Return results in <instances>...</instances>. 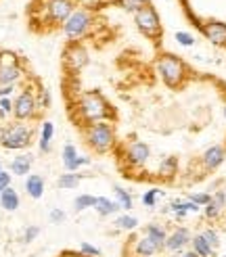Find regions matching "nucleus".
Returning <instances> with one entry per match:
<instances>
[{"mask_svg":"<svg viewBox=\"0 0 226 257\" xmlns=\"http://www.w3.org/2000/svg\"><path fill=\"white\" fill-rule=\"evenodd\" d=\"M138 217L136 215H130V213H124V215H118L116 220H113V226H116L118 230H122V232H132V230L138 228Z\"/></svg>","mask_w":226,"mask_h":257,"instance_id":"26","label":"nucleus"},{"mask_svg":"<svg viewBox=\"0 0 226 257\" xmlns=\"http://www.w3.org/2000/svg\"><path fill=\"white\" fill-rule=\"evenodd\" d=\"M143 232L149 236V238H153L157 245L166 251V238H168V232H166V228H163L161 224H155V222H151V224H147L145 226V230Z\"/></svg>","mask_w":226,"mask_h":257,"instance_id":"24","label":"nucleus"},{"mask_svg":"<svg viewBox=\"0 0 226 257\" xmlns=\"http://www.w3.org/2000/svg\"><path fill=\"white\" fill-rule=\"evenodd\" d=\"M25 67L21 65H11V67H0V84H15L19 86L25 80Z\"/></svg>","mask_w":226,"mask_h":257,"instance_id":"20","label":"nucleus"},{"mask_svg":"<svg viewBox=\"0 0 226 257\" xmlns=\"http://www.w3.org/2000/svg\"><path fill=\"white\" fill-rule=\"evenodd\" d=\"M224 159H226V149L222 145H213V147L205 149L203 155H201V163H203V168L207 172L218 170L220 165L224 163Z\"/></svg>","mask_w":226,"mask_h":257,"instance_id":"14","label":"nucleus"},{"mask_svg":"<svg viewBox=\"0 0 226 257\" xmlns=\"http://www.w3.org/2000/svg\"><path fill=\"white\" fill-rule=\"evenodd\" d=\"M118 5L124 11H130V13H138L141 9L149 7V0H118Z\"/></svg>","mask_w":226,"mask_h":257,"instance_id":"32","label":"nucleus"},{"mask_svg":"<svg viewBox=\"0 0 226 257\" xmlns=\"http://www.w3.org/2000/svg\"><path fill=\"white\" fill-rule=\"evenodd\" d=\"M53 138H55V123L44 119L40 123V136H38V149L40 153H50V147H53Z\"/></svg>","mask_w":226,"mask_h":257,"instance_id":"21","label":"nucleus"},{"mask_svg":"<svg viewBox=\"0 0 226 257\" xmlns=\"http://www.w3.org/2000/svg\"><path fill=\"white\" fill-rule=\"evenodd\" d=\"M63 65L69 75H78L88 65V50L80 42H67L63 48Z\"/></svg>","mask_w":226,"mask_h":257,"instance_id":"9","label":"nucleus"},{"mask_svg":"<svg viewBox=\"0 0 226 257\" xmlns=\"http://www.w3.org/2000/svg\"><path fill=\"white\" fill-rule=\"evenodd\" d=\"M44 190H46V184H44V178L40 174H30L25 176V192H28V197L38 201L44 197Z\"/></svg>","mask_w":226,"mask_h":257,"instance_id":"17","label":"nucleus"},{"mask_svg":"<svg viewBox=\"0 0 226 257\" xmlns=\"http://www.w3.org/2000/svg\"><path fill=\"white\" fill-rule=\"evenodd\" d=\"M19 205H21V197L13 186H9V188H5L3 192H0V207H3L5 211H17Z\"/></svg>","mask_w":226,"mask_h":257,"instance_id":"22","label":"nucleus"},{"mask_svg":"<svg viewBox=\"0 0 226 257\" xmlns=\"http://www.w3.org/2000/svg\"><path fill=\"white\" fill-rule=\"evenodd\" d=\"M180 257H199V255H197L193 249H184V251L180 253Z\"/></svg>","mask_w":226,"mask_h":257,"instance_id":"44","label":"nucleus"},{"mask_svg":"<svg viewBox=\"0 0 226 257\" xmlns=\"http://www.w3.org/2000/svg\"><path fill=\"white\" fill-rule=\"evenodd\" d=\"M17 90L15 84H0V98H9L13 96V92Z\"/></svg>","mask_w":226,"mask_h":257,"instance_id":"42","label":"nucleus"},{"mask_svg":"<svg viewBox=\"0 0 226 257\" xmlns=\"http://www.w3.org/2000/svg\"><path fill=\"white\" fill-rule=\"evenodd\" d=\"M174 38H176V42H178L180 46H193L195 44V38L188 32H176Z\"/></svg>","mask_w":226,"mask_h":257,"instance_id":"40","label":"nucleus"},{"mask_svg":"<svg viewBox=\"0 0 226 257\" xmlns=\"http://www.w3.org/2000/svg\"><path fill=\"white\" fill-rule=\"evenodd\" d=\"M224 119H226V105H224Z\"/></svg>","mask_w":226,"mask_h":257,"instance_id":"46","label":"nucleus"},{"mask_svg":"<svg viewBox=\"0 0 226 257\" xmlns=\"http://www.w3.org/2000/svg\"><path fill=\"white\" fill-rule=\"evenodd\" d=\"M92 209H96V213H98V215H103V217H111V215H116L122 207H120V203H118V201H113V199L96 197Z\"/></svg>","mask_w":226,"mask_h":257,"instance_id":"23","label":"nucleus"},{"mask_svg":"<svg viewBox=\"0 0 226 257\" xmlns=\"http://www.w3.org/2000/svg\"><path fill=\"white\" fill-rule=\"evenodd\" d=\"M69 115L78 125H86L94 121H109L113 117V109L98 90H88L80 94L78 100L69 102Z\"/></svg>","mask_w":226,"mask_h":257,"instance_id":"1","label":"nucleus"},{"mask_svg":"<svg viewBox=\"0 0 226 257\" xmlns=\"http://www.w3.org/2000/svg\"><path fill=\"white\" fill-rule=\"evenodd\" d=\"M149 157H151V149H149V145L141 143V140H134V143L126 145V149H124V159L130 168H143L149 161Z\"/></svg>","mask_w":226,"mask_h":257,"instance_id":"10","label":"nucleus"},{"mask_svg":"<svg viewBox=\"0 0 226 257\" xmlns=\"http://www.w3.org/2000/svg\"><path fill=\"white\" fill-rule=\"evenodd\" d=\"M134 23L149 40H159L161 38V21H159L157 11L151 5L141 9L138 13H134Z\"/></svg>","mask_w":226,"mask_h":257,"instance_id":"8","label":"nucleus"},{"mask_svg":"<svg viewBox=\"0 0 226 257\" xmlns=\"http://www.w3.org/2000/svg\"><path fill=\"white\" fill-rule=\"evenodd\" d=\"M176 170H178V159L176 157H163V161L159 165V174L163 178H172L176 174Z\"/></svg>","mask_w":226,"mask_h":257,"instance_id":"30","label":"nucleus"},{"mask_svg":"<svg viewBox=\"0 0 226 257\" xmlns=\"http://www.w3.org/2000/svg\"><path fill=\"white\" fill-rule=\"evenodd\" d=\"M186 199L193 201V203H197L199 207H205V205L211 201V195H209V192H191V195H188Z\"/></svg>","mask_w":226,"mask_h":257,"instance_id":"38","label":"nucleus"},{"mask_svg":"<svg viewBox=\"0 0 226 257\" xmlns=\"http://www.w3.org/2000/svg\"><path fill=\"white\" fill-rule=\"evenodd\" d=\"M38 115H40V111L36 105V90L28 84L21 88V92L13 100V117H15V121H32Z\"/></svg>","mask_w":226,"mask_h":257,"instance_id":"7","label":"nucleus"},{"mask_svg":"<svg viewBox=\"0 0 226 257\" xmlns=\"http://www.w3.org/2000/svg\"><path fill=\"white\" fill-rule=\"evenodd\" d=\"M50 222H53V224H63V222H65V211H63V209H59V207H55V209H50Z\"/></svg>","mask_w":226,"mask_h":257,"instance_id":"41","label":"nucleus"},{"mask_svg":"<svg viewBox=\"0 0 226 257\" xmlns=\"http://www.w3.org/2000/svg\"><path fill=\"white\" fill-rule=\"evenodd\" d=\"M201 234H203V238L209 242V247H211V249H216V251H218V247H220V234L216 232V230H213V228H205Z\"/></svg>","mask_w":226,"mask_h":257,"instance_id":"37","label":"nucleus"},{"mask_svg":"<svg viewBox=\"0 0 226 257\" xmlns=\"http://www.w3.org/2000/svg\"><path fill=\"white\" fill-rule=\"evenodd\" d=\"M161 195H163V192H161L159 188H151V190H147V192H145L141 201H143V205H145L147 209H153L155 205H157V199H159Z\"/></svg>","mask_w":226,"mask_h":257,"instance_id":"33","label":"nucleus"},{"mask_svg":"<svg viewBox=\"0 0 226 257\" xmlns=\"http://www.w3.org/2000/svg\"><path fill=\"white\" fill-rule=\"evenodd\" d=\"M92 28V15H90V11L84 9V7H78L73 13H71V17L63 23V36L67 38V42H80L82 38L88 36V32H90Z\"/></svg>","mask_w":226,"mask_h":257,"instance_id":"6","label":"nucleus"},{"mask_svg":"<svg viewBox=\"0 0 226 257\" xmlns=\"http://www.w3.org/2000/svg\"><path fill=\"white\" fill-rule=\"evenodd\" d=\"M34 125L25 121L0 123V147L7 151H23L32 145Z\"/></svg>","mask_w":226,"mask_h":257,"instance_id":"3","label":"nucleus"},{"mask_svg":"<svg viewBox=\"0 0 226 257\" xmlns=\"http://www.w3.org/2000/svg\"><path fill=\"white\" fill-rule=\"evenodd\" d=\"M82 134H84V140L86 145L90 147L94 153H105L116 149V130L109 121H94V123H86L82 125Z\"/></svg>","mask_w":226,"mask_h":257,"instance_id":"2","label":"nucleus"},{"mask_svg":"<svg viewBox=\"0 0 226 257\" xmlns=\"http://www.w3.org/2000/svg\"><path fill=\"white\" fill-rule=\"evenodd\" d=\"M38 234H40V226L32 224V226H28V228L23 230L21 240H23V242H32V240H36V238H38Z\"/></svg>","mask_w":226,"mask_h":257,"instance_id":"39","label":"nucleus"},{"mask_svg":"<svg viewBox=\"0 0 226 257\" xmlns=\"http://www.w3.org/2000/svg\"><path fill=\"white\" fill-rule=\"evenodd\" d=\"M11 186V174L9 172H0V192H3L5 188H9Z\"/></svg>","mask_w":226,"mask_h":257,"instance_id":"43","label":"nucleus"},{"mask_svg":"<svg viewBox=\"0 0 226 257\" xmlns=\"http://www.w3.org/2000/svg\"><path fill=\"white\" fill-rule=\"evenodd\" d=\"M168 207H170V213H174L178 220H184L186 213H199L201 211L199 205L193 203V201H188V199H174Z\"/></svg>","mask_w":226,"mask_h":257,"instance_id":"19","label":"nucleus"},{"mask_svg":"<svg viewBox=\"0 0 226 257\" xmlns=\"http://www.w3.org/2000/svg\"><path fill=\"white\" fill-rule=\"evenodd\" d=\"M222 257H226V255H222Z\"/></svg>","mask_w":226,"mask_h":257,"instance_id":"48","label":"nucleus"},{"mask_svg":"<svg viewBox=\"0 0 226 257\" xmlns=\"http://www.w3.org/2000/svg\"><path fill=\"white\" fill-rule=\"evenodd\" d=\"M161 251L163 249L157 245L153 238H149L147 234H143L141 238H136L134 245H132V255L134 257H157Z\"/></svg>","mask_w":226,"mask_h":257,"instance_id":"15","label":"nucleus"},{"mask_svg":"<svg viewBox=\"0 0 226 257\" xmlns=\"http://www.w3.org/2000/svg\"><path fill=\"white\" fill-rule=\"evenodd\" d=\"M59 257H82V255H80V251L78 253H75V251H65V253H61Z\"/></svg>","mask_w":226,"mask_h":257,"instance_id":"45","label":"nucleus"},{"mask_svg":"<svg viewBox=\"0 0 226 257\" xmlns=\"http://www.w3.org/2000/svg\"><path fill=\"white\" fill-rule=\"evenodd\" d=\"M80 255L82 257H100V255H103V251H100L98 247H94V245H90V242H88V240H82L80 242Z\"/></svg>","mask_w":226,"mask_h":257,"instance_id":"34","label":"nucleus"},{"mask_svg":"<svg viewBox=\"0 0 226 257\" xmlns=\"http://www.w3.org/2000/svg\"><path fill=\"white\" fill-rule=\"evenodd\" d=\"M42 23L50 28H63L71 13L78 9V0H42Z\"/></svg>","mask_w":226,"mask_h":257,"instance_id":"5","label":"nucleus"},{"mask_svg":"<svg viewBox=\"0 0 226 257\" xmlns=\"http://www.w3.org/2000/svg\"><path fill=\"white\" fill-rule=\"evenodd\" d=\"M13 117V98H0V121Z\"/></svg>","mask_w":226,"mask_h":257,"instance_id":"36","label":"nucleus"},{"mask_svg":"<svg viewBox=\"0 0 226 257\" xmlns=\"http://www.w3.org/2000/svg\"><path fill=\"white\" fill-rule=\"evenodd\" d=\"M94 201H96V197H92V195H80V197H75L73 199V209L75 211H86V209H90V207H94Z\"/></svg>","mask_w":226,"mask_h":257,"instance_id":"31","label":"nucleus"},{"mask_svg":"<svg viewBox=\"0 0 226 257\" xmlns=\"http://www.w3.org/2000/svg\"><path fill=\"white\" fill-rule=\"evenodd\" d=\"M0 172H3V161H0Z\"/></svg>","mask_w":226,"mask_h":257,"instance_id":"47","label":"nucleus"},{"mask_svg":"<svg viewBox=\"0 0 226 257\" xmlns=\"http://www.w3.org/2000/svg\"><path fill=\"white\" fill-rule=\"evenodd\" d=\"M191 238H193V234H191V230L188 228H174L172 232L168 234V238H166V251H170V253H182L188 245H191Z\"/></svg>","mask_w":226,"mask_h":257,"instance_id":"11","label":"nucleus"},{"mask_svg":"<svg viewBox=\"0 0 226 257\" xmlns=\"http://www.w3.org/2000/svg\"><path fill=\"white\" fill-rule=\"evenodd\" d=\"M224 209H226V190H216L211 195V201L203 207V215L207 220H218Z\"/></svg>","mask_w":226,"mask_h":257,"instance_id":"16","label":"nucleus"},{"mask_svg":"<svg viewBox=\"0 0 226 257\" xmlns=\"http://www.w3.org/2000/svg\"><path fill=\"white\" fill-rule=\"evenodd\" d=\"M113 195H116V201L120 203V207L124 209V211H130L132 207H134V201H132V195L126 188H122V186H113Z\"/></svg>","mask_w":226,"mask_h":257,"instance_id":"27","label":"nucleus"},{"mask_svg":"<svg viewBox=\"0 0 226 257\" xmlns=\"http://www.w3.org/2000/svg\"><path fill=\"white\" fill-rule=\"evenodd\" d=\"M34 165V155L32 153H21V155L11 159V174L13 176H30V170Z\"/></svg>","mask_w":226,"mask_h":257,"instance_id":"18","label":"nucleus"},{"mask_svg":"<svg viewBox=\"0 0 226 257\" xmlns=\"http://www.w3.org/2000/svg\"><path fill=\"white\" fill-rule=\"evenodd\" d=\"M36 105H38V111H46L50 109V92L44 88V86H38L36 88Z\"/></svg>","mask_w":226,"mask_h":257,"instance_id":"29","label":"nucleus"},{"mask_svg":"<svg viewBox=\"0 0 226 257\" xmlns=\"http://www.w3.org/2000/svg\"><path fill=\"white\" fill-rule=\"evenodd\" d=\"M191 249H193L199 257H216V249L209 247V242L203 238V234H201V232L191 238Z\"/></svg>","mask_w":226,"mask_h":257,"instance_id":"25","label":"nucleus"},{"mask_svg":"<svg viewBox=\"0 0 226 257\" xmlns=\"http://www.w3.org/2000/svg\"><path fill=\"white\" fill-rule=\"evenodd\" d=\"M19 57L11 50H0V67H11V65H19Z\"/></svg>","mask_w":226,"mask_h":257,"instance_id":"35","label":"nucleus"},{"mask_svg":"<svg viewBox=\"0 0 226 257\" xmlns=\"http://www.w3.org/2000/svg\"><path fill=\"white\" fill-rule=\"evenodd\" d=\"M80 180H82V176H80V174L67 172V174H61V176H59L57 186H59V188H63V190H71V188H75V186L80 184Z\"/></svg>","mask_w":226,"mask_h":257,"instance_id":"28","label":"nucleus"},{"mask_svg":"<svg viewBox=\"0 0 226 257\" xmlns=\"http://www.w3.org/2000/svg\"><path fill=\"white\" fill-rule=\"evenodd\" d=\"M199 28H201V34H203L211 44H216V46H226V23H224V21L211 19V21L201 23Z\"/></svg>","mask_w":226,"mask_h":257,"instance_id":"12","label":"nucleus"},{"mask_svg":"<svg viewBox=\"0 0 226 257\" xmlns=\"http://www.w3.org/2000/svg\"><path fill=\"white\" fill-rule=\"evenodd\" d=\"M61 159H63V168L67 172H78L82 165H90V159L88 157H82L78 149L73 145H65L63 147V153H61Z\"/></svg>","mask_w":226,"mask_h":257,"instance_id":"13","label":"nucleus"},{"mask_svg":"<svg viewBox=\"0 0 226 257\" xmlns=\"http://www.w3.org/2000/svg\"><path fill=\"white\" fill-rule=\"evenodd\" d=\"M155 69L159 73V78L163 80V84L170 88H178L182 86L184 78H186V65L180 57L176 55H161L155 63Z\"/></svg>","mask_w":226,"mask_h":257,"instance_id":"4","label":"nucleus"}]
</instances>
